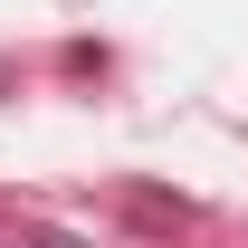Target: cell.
Segmentation results:
<instances>
[{
  "mask_svg": "<svg viewBox=\"0 0 248 248\" xmlns=\"http://www.w3.org/2000/svg\"><path fill=\"white\" fill-rule=\"evenodd\" d=\"M19 248H77V239H58V229H38V239H19Z\"/></svg>",
  "mask_w": 248,
  "mask_h": 248,
  "instance_id": "1",
  "label": "cell"
}]
</instances>
